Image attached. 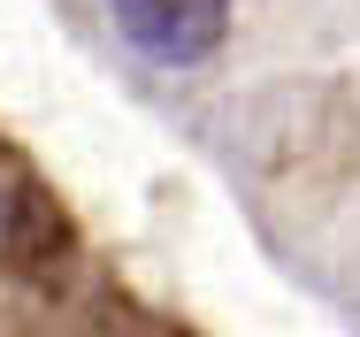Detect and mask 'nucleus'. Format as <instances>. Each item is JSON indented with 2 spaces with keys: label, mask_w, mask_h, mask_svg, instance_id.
Returning a JSON list of instances; mask_svg holds the SVG:
<instances>
[{
  "label": "nucleus",
  "mask_w": 360,
  "mask_h": 337,
  "mask_svg": "<svg viewBox=\"0 0 360 337\" xmlns=\"http://www.w3.org/2000/svg\"><path fill=\"white\" fill-rule=\"evenodd\" d=\"M108 8H115L123 39L161 69L207 62L222 46V31H230V0H108Z\"/></svg>",
  "instance_id": "obj_1"
}]
</instances>
